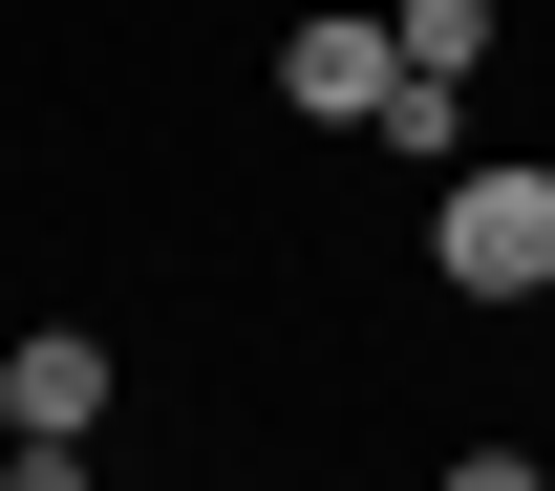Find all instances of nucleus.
Returning a JSON list of instances; mask_svg holds the SVG:
<instances>
[{
  "label": "nucleus",
  "instance_id": "nucleus-1",
  "mask_svg": "<svg viewBox=\"0 0 555 491\" xmlns=\"http://www.w3.org/2000/svg\"><path fill=\"white\" fill-rule=\"evenodd\" d=\"M427 257H449V299H555V171H449Z\"/></svg>",
  "mask_w": 555,
  "mask_h": 491
},
{
  "label": "nucleus",
  "instance_id": "nucleus-2",
  "mask_svg": "<svg viewBox=\"0 0 555 491\" xmlns=\"http://www.w3.org/2000/svg\"><path fill=\"white\" fill-rule=\"evenodd\" d=\"M0 427H107V343L86 321H22L0 343Z\"/></svg>",
  "mask_w": 555,
  "mask_h": 491
},
{
  "label": "nucleus",
  "instance_id": "nucleus-3",
  "mask_svg": "<svg viewBox=\"0 0 555 491\" xmlns=\"http://www.w3.org/2000/svg\"><path fill=\"white\" fill-rule=\"evenodd\" d=\"M385 65H406L385 22H299V43H278V86H299L321 129H363V107H385Z\"/></svg>",
  "mask_w": 555,
  "mask_h": 491
},
{
  "label": "nucleus",
  "instance_id": "nucleus-4",
  "mask_svg": "<svg viewBox=\"0 0 555 491\" xmlns=\"http://www.w3.org/2000/svg\"><path fill=\"white\" fill-rule=\"evenodd\" d=\"M385 43H406V65H449V86H470V65H491V0H385Z\"/></svg>",
  "mask_w": 555,
  "mask_h": 491
},
{
  "label": "nucleus",
  "instance_id": "nucleus-5",
  "mask_svg": "<svg viewBox=\"0 0 555 491\" xmlns=\"http://www.w3.org/2000/svg\"><path fill=\"white\" fill-rule=\"evenodd\" d=\"M449 107H470V86H449V65H385V107H363V129H385V150H427V171H449Z\"/></svg>",
  "mask_w": 555,
  "mask_h": 491
},
{
  "label": "nucleus",
  "instance_id": "nucleus-6",
  "mask_svg": "<svg viewBox=\"0 0 555 491\" xmlns=\"http://www.w3.org/2000/svg\"><path fill=\"white\" fill-rule=\"evenodd\" d=\"M0 491H107V470H86V427H0Z\"/></svg>",
  "mask_w": 555,
  "mask_h": 491
},
{
  "label": "nucleus",
  "instance_id": "nucleus-7",
  "mask_svg": "<svg viewBox=\"0 0 555 491\" xmlns=\"http://www.w3.org/2000/svg\"><path fill=\"white\" fill-rule=\"evenodd\" d=\"M449 491H555V470H534V449H449Z\"/></svg>",
  "mask_w": 555,
  "mask_h": 491
}]
</instances>
